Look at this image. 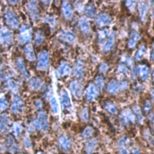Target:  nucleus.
<instances>
[{"instance_id": "obj_33", "label": "nucleus", "mask_w": 154, "mask_h": 154, "mask_svg": "<svg viewBox=\"0 0 154 154\" xmlns=\"http://www.w3.org/2000/svg\"><path fill=\"white\" fill-rule=\"evenodd\" d=\"M146 47L144 46H141L135 54V59L136 60L141 59L144 57V55L146 54Z\"/></svg>"}, {"instance_id": "obj_7", "label": "nucleus", "mask_w": 154, "mask_h": 154, "mask_svg": "<svg viewBox=\"0 0 154 154\" xmlns=\"http://www.w3.org/2000/svg\"><path fill=\"white\" fill-rule=\"evenodd\" d=\"M24 104L22 99L18 96H15L13 98L11 111L15 114H19L23 111Z\"/></svg>"}, {"instance_id": "obj_21", "label": "nucleus", "mask_w": 154, "mask_h": 154, "mask_svg": "<svg viewBox=\"0 0 154 154\" xmlns=\"http://www.w3.org/2000/svg\"><path fill=\"white\" fill-rule=\"evenodd\" d=\"M60 39L66 43H72L75 40V35L72 31H64L60 34Z\"/></svg>"}, {"instance_id": "obj_47", "label": "nucleus", "mask_w": 154, "mask_h": 154, "mask_svg": "<svg viewBox=\"0 0 154 154\" xmlns=\"http://www.w3.org/2000/svg\"><path fill=\"white\" fill-rule=\"evenodd\" d=\"M128 138L127 137H123L121 140H120L119 142V146H124L125 145V144H127L128 142Z\"/></svg>"}, {"instance_id": "obj_46", "label": "nucleus", "mask_w": 154, "mask_h": 154, "mask_svg": "<svg viewBox=\"0 0 154 154\" xmlns=\"http://www.w3.org/2000/svg\"><path fill=\"white\" fill-rule=\"evenodd\" d=\"M108 69V66L105 63H102L100 67V68H99V71H100V73H105V72L107 71Z\"/></svg>"}, {"instance_id": "obj_38", "label": "nucleus", "mask_w": 154, "mask_h": 154, "mask_svg": "<svg viewBox=\"0 0 154 154\" xmlns=\"http://www.w3.org/2000/svg\"><path fill=\"white\" fill-rule=\"evenodd\" d=\"M8 107V102L5 97H2L0 99V112L5 110Z\"/></svg>"}, {"instance_id": "obj_13", "label": "nucleus", "mask_w": 154, "mask_h": 154, "mask_svg": "<svg viewBox=\"0 0 154 154\" xmlns=\"http://www.w3.org/2000/svg\"><path fill=\"white\" fill-rule=\"evenodd\" d=\"M79 27L81 31L85 34H89L90 33L91 28L90 23L85 17H81L78 21Z\"/></svg>"}, {"instance_id": "obj_3", "label": "nucleus", "mask_w": 154, "mask_h": 154, "mask_svg": "<svg viewBox=\"0 0 154 154\" xmlns=\"http://www.w3.org/2000/svg\"><path fill=\"white\" fill-rule=\"evenodd\" d=\"M34 127L37 129L41 130L43 129L44 131H47L48 127L47 117L45 113L43 111H40L38 113V119H36L33 123Z\"/></svg>"}, {"instance_id": "obj_37", "label": "nucleus", "mask_w": 154, "mask_h": 154, "mask_svg": "<svg viewBox=\"0 0 154 154\" xmlns=\"http://www.w3.org/2000/svg\"><path fill=\"white\" fill-rule=\"evenodd\" d=\"M93 132H94V130L92 127L90 126L87 127L83 131L82 136L84 138H87L92 135Z\"/></svg>"}, {"instance_id": "obj_24", "label": "nucleus", "mask_w": 154, "mask_h": 154, "mask_svg": "<svg viewBox=\"0 0 154 154\" xmlns=\"http://www.w3.org/2000/svg\"><path fill=\"white\" fill-rule=\"evenodd\" d=\"M114 41H115V33L114 32L110 35L108 39L107 40L104 47V51L105 52H109L112 49L114 44Z\"/></svg>"}, {"instance_id": "obj_25", "label": "nucleus", "mask_w": 154, "mask_h": 154, "mask_svg": "<svg viewBox=\"0 0 154 154\" xmlns=\"http://www.w3.org/2000/svg\"><path fill=\"white\" fill-rule=\"evenodd\" d=\"M107 90L108 93L111 94H114L118 92V83L116 81H111L107 86Z\"/></svg>"}, {"instance_id": "obj_18", "label": "nucleus", "mask_w": 154, "mask_h": 154, "mask_svg": "<svg viewBox=\"0 0 154 154\" xmlns=\"http://www.w3.org/2000/svg\"><path fill=\"white\" fill-rule=\"evenodd\" d=\"M30 87L33 91H38L42 87V82L41 79L38 78H32L29 83Z\"/></svg>"}, {"instance_id": "obj_44", "label": "nucleus", "mask_w": 154, "mask_h": 154, "mask_svg": "<svg viewBox=\"0 0 154 154\" xmlns=\"http://www.w3.org/2000/svg\"><path fill=\"white\" fill-rule=\"evenodd\" d=\"M13 130L14 133H15L16 134L18 135V134H21V131H22V129H21V127L20 125H19V124H15V125H14V126H13Z\"/></svg>"}, {"instance_id": "obj_31", "label": "nucleus", "mask_w": 154, "mask_h": 154, "mask_svg": "<svg viewBox=\"0 0 154 154\" xmlns=\"http://www.w3.org/2000/svg\"><path fill=\"white\" fill-rule=\"evenodd\" d=\"M104 106L107 112L112 114H115L118 112V109L111 102L107 101L105 103Z\"/></svg>"}, {"instance_id": "obj_51", "label": "nucleus", "mask_w": 154, "mask_h": 154, "mask_svg": "<svg viewBox=\"0 0 154 154\" xmlns=\"http://www.w3.org/2000/svg\"><path fill=\"white\" fill-rule=\"evenodd\" d=\"M121 154H128V152L126 149L124 148L121 150Z\"/></svg>"}, {"instance_id": "obj_32", "label": "nucleus", "mask_w": 154, "mask_h": 154, "mask_svg": "<svg viewBox=\"0 0 154 154\" xmlns=\"http://www.w3.org/2000/svg\"><path fill=\"white\" fill-rule=\"evenodd\" d=\"M80 117L81 120L84 122H87L89 119V109L87 108H83L80 113Z\"/></svg>"}, {"instance_id": "obj_30", "label": "nucleus", "mask_w": 154, "mask_h": 154, "mask_svg": "<svg viewBox=\"0 0 154 154\" xmlns=\"http://www.w3.org/2000/svg\"><path fill=\"white\" fill-rule=\"evenodd\" d=\"M45 37H44V34L42 31L38 30L37 32L36 33L35 37H34V43L37 46L41 45L44 41Z\"/></svg>"}, {"instance_id": "obj_41", "label": "nucleus", "mask_w": 154, "mask_h": 154, "mask_svg": "<svg viewBox=\"0 0 154 154\" xmlns=\"http://www.w3.org/2000/svg\"><path fill=\"white\" fill-rule=\"evenodd\" d=\"M130 37H131V40H133L135 41H138L140 40V36L136 32H134V31H133L131 33V35H130Z\"/></svg>"}, {"instance_id": "obj_45", "label": "nucleus", "mask_w": 154, "mask_h": 154, "mask_svg": "<svg viewBox=\"0 0 154 154\" xmlns=\"http://www.w3.org/2000/svg\"><path fill=\"white\" fill-rule=\"evenodd\" d=\"M152 107H151V105L150 103V102H146L144 104V106H143V111L144 112L147 114L148 113L150 109H151Z\"/></svg>"}, {"instance_id": "obj_8", "label": "nucleus", "mask_w": 154, "mask_h": 154, "mask_svg": "<svg viewBox=\"0 0 154 154\" xmlns=\"http://www.w3.org/2000/svg\"><path fill=\"white\" fill-rule=\"evenodd\" d=\"M70 90L72 95L76 98H80L83 94V87L77 81H72L70 84Z\"/></svg>"}, {"instance_id": "obj_16", "label": "nucleus", "mask_w": 154, "mask_h": 154, "mask_svg": "<svg viewBox=\"0 0 154 154\" xmlns=\"http://www.w3.org/2000/svg\"><path fill=\"white\" fill-rule=\"evenodd\" d=\"M138 76L142 80H146L148 78L149 75V70L146 65H140L137 68Z\"/></svg>"}, {"instance_id": "obj_36", "label": "nucleus", "mask_w": 154, "mask_h": 154, "mask_svg": "<svg viewBox=\"0 0 154 154\" xmlns=\"http://www.w3.org/2000/svg\"><path fill=\"white\" fill-rule=\"evenodd\" d=\"M45 21L47 23H48L50 27L54 28L56 25V19L53 16H47L45 18Z\"/></svg>"}, {"instance_id": "obj_10", "label": "nucleus", "mask_w": 154, "mask_h": 154, "mask_svg": "<svg viewBox=\"0 0 154 154\" xmlns=\"http://www.w3.org/2000/svg\"><path fill=\"white\" fill-rule=\"evenodd\" d=\"M84 64L83 62L81 60H78L76 61L74 64L73 68V73L74 75L79 79H81L84 73Z\"/></svg>"}, {"instance_id": "obj_2", "label": "nucleus", "mask_w": 154, "mask_h": 154, "mask_svg": "<svg viewBox=\"0 0 154 154\" xmlns=\"http://www.w3.org/2000/svg\"><path fill=\"white\" fill-rule=\"evenodd\" d=\"M6 24L12 28H16L19 25V19L18 16L12 10L7 9L5 13Z\"/></svg>"}, {"instance_id": "obj_1", "label": "nucleus", "mask_w": 154, "mask_h": 154, "mask_svg": "<svg viewBox=\"0 0 154 154\" xmlns=\"http://www.w3.org/2000/svg\"><path fill=\"white\" fill-rule=\"evenodd\" d=\"M50 65V57L48 53L45 50H42L38 55L37 67L38 70H47Z\"/></svg>"}, {"instance_id": "obj_39", "label": "nucleus", "mask_w": 154, "mask_h": 154, "mask_svg": "<svg viewBox=\"0 0 154 154\" xmlns=\"http://www.w3.org/2000/svg\"><path fill=\"white\" fill-rule=\"evenodd\" d=\"M108 33H109V30H108L107 29H104L102 31H101L99 34V38L100 41H102L104 40V38L107 35H108Z\"/></svg>"}, {"instance_id": "obj_20", "label": "nucleus", "mask_w": 154, "mask_h": 154, "mask_svg": "<svg viewBox=\"0 0 154 154\" xmlns=\"http://www.w3.org/2000/svg\"><path fill=\"white\" fill-rule=\"evenodd\" d=\"M24 53L28 61H33L36 59V55L33 46L31 44H28L24 48Z\"/></svg>"}, {"instance_id": "obj_42", "label": "nucleus", "mask_w": 154, "mask_h": 154, "mask_svg": "<svg viewBox=\"0 0 154 154\" xmlns=\"http://www.w3.org/2000/svg\"><path fill=\"white\" fill-rule=\"evenodd\" d=\"M118 70L119 73H122L127 74V73L128 69H127V67H126L124 64H120V65L118 66Z\"/></svg>"}, {"instance_id": "obj_53", "label": "nucleus", "mask_w": 154, "mask_h": 154, "mask_svg": "<svg viewBox=\"0 0 154 154\" xmlns=\"http://www.w3.org/2000/svg\"><path fill=\"white\" fill-rule=\"evenodd\" d=\"M152 77H153V79H154V69L153 70V73H152Z\"/></svg>"}, {"instance_id": "obj_22", "label": "nucleus", "mask_w": 154, "mask_h": 154, "mask_svg": "<svg viewBox=\"0 0 154 154\" xmlns=\"http://www.w3.org/2000/svg\"><path fill=\"white\" fill-rule=\"evenodd\" d=\"M71 72V68L66 62H63L60 64L58 68V73L61 76H68Z\"/></svg>"}, {"instance_id": "obj_14", "label": "nucleus", "mask_w": 154, "mask_h": 154, "mask_svg": "<svg viewBox=\"0 0 154 154\" xmlns=\"http://www.w3.org/2000/svg\"><path fill=\"white\" fill-rule=\"evenodd\" d=\"M121 119L124 123H134L135 120V115L131 111L127 109L122 112Z\"/></svg>"}, {"instance_id": "obj_52", "label": "nucleus", "mask_w": 154, "mask_h": 154, "mask_svg": "<svg viewBox=\"0 0 154 154\" xmlns=\"http://www.w3.org/2000/svg\"><path fill=\"white\" fill-rule=\"evenodd\" d=\"M152 9H152V16H153V17L154 18V5H153Z\"/></svg>"}, {"instance_id": "obj_40", "label": "nucleus", "mask_w": 154, "mask_h": 154, "mask_svg": "<svg viewBox=\"0 0 154 154\" xmlns=\"http://www.w3.org/2000/svg\"><path fill=\"white\" fill-rule=\"evenodd\" d=\"M128 88V84L127 81H122L118 83V90L120 91H124Z\"/></svg>"}, {"instance_id": "obj_43", "label": "nucleus", "mask_w": 154, "mask_h": 154, "mask_svg": "<svg viewBox=\"0 0 154 154\" xmlns=\"http://www.w3.org/2000/svg\"><path fill=\"white\" fill-rule=\"evenodd\" d=\"M126 6L131 11H133L135 9V1H126Z\"/></svg>"}, {"instance_id": "obj_34", "label": "nucleus", "mask_w": 154, "mask_h": 154, "mask_svg": "<svg viewBox=\"0 0 154 154\" xmlns=\"http://www.w3.org/2000/svg\"><path fill=\"white\" fill-rule=\"evenodd\" d=\"M50 105L52 109V111L54 114H57L58 111V105L56 99L54 97H52L50 99Z\"/></svg>"}, {"instance_id": "obj_26", "label": "nucleus", "mask_w": 154, "mask_h": 154, "mask_svg": "<svg viewBox=\"0 0 154 154\" xmlns=\"http://www.w3.org/2000/svg\"><path fill=\"white\" fill-rule=\"evenodd\" d=\"M6 87L7 88H9L11 91L13 93H17L20 88L19 84L15 80L12 79H8V81L6 82Z\"/></svg>"}, {"instance_id": "obj_19", "label": "nucleus", "mask_w": 154, "mask_h": 154, "mask_svg": "<svg viewBox=\"0 0 154 154\" xmlns=\"http://www.w3.org/2000/svg\"><path fill=\"white\" fill-rule=\"evenodd\" d=\"M98 146V140L95 138L92 139L88 141L85 145V150L86 152L88 154L92 153L96 149Z\"/></svg>"}, {"instance_id": "obj_15", "label": "nucleus", "mask_w": 154, "mask_h": 154, "mask_svg": "<svg viewBox=\"0 0 154 154\" xmlns=\"http://www.w3.org/2000/svg\"><path fill=\"white\" fill-rule=\"evenodd\" d=\"M98 95V90L96 86L93 84H90L86 91V98L89 101L95 100Z\"/></svg>"}, {"instance_id": "obj_27", "label": "nucleus", "mask_w": 154, "mask_h": 154, "mask_svg": "<svg viewBox=\"0 0 154 154\" xmlns=\"http://www.w3.org/2000/svg\"><path fill=\"white\" fill-rule=\"evenodd\" d=\"M84 13L86 15L90 18H93L96 14V10L95 6L93 4H89L84 9Z\"/></svg>"}, {"instance_id": "obj_23", "label": "nucleus", "mask_w": 154, "mask_h": 154, "mask_svg": "<svg viewBox=\"0 0 154 154\" xmlns=\"http://www.w3.org/2000/svg\"><path fill=\"white\" fill-rule=\"evenodd\" d=\"M9 119L6 114H3L0 119V131L4 133L7 131Z\"/></svg>"}, {"instance_id": "obj_6", "label": "nucleus", "mask_w": 154, "mask_h": 154, "mask_svg": "<svg viewBox=\"0 0 154 154\" xmlns=\"http://www.w3.org/2000/svg\"><path fill=\"white\" fill-rule=\"evenodd\" d=\"M27 9L30 16L33 20L37 21L39 19V11H38L36 1H30L27 4Z\"/></svg>"}, {"instance_id": "obj_50", "label": "nucleus", "mask_w": 154, "mask_h": 154, "mask_svg": "<svg viewBox=\"0 0 154 154\" xmlns=\"http://www.w3.org/2000/svg\"><path fill=\"white\" fill-rule=\"evenodd\" d=\"M150 58H151L152 61H154V43H153V44L152 45V47Z\"/></svg>"}, {"instance_id": "obj_28", "label": "nucleus", "mask_w": 154, "mask_h": 154, "mask_svg": "<svg viewBox=\"0 0 154 154\" xmlns=\"http://www.w3.org/2000/svg\"><path fill=\"white\" fill-rule=\"evenodd\" d=\"M138 10H139V15H140V19L141 21H144L146 17L147 9L146 5L143 2H141V1L139 2Z\"/></svg>"}, {"instance_id": "obj_17", "label": "nucleus", "mask_w": 154, "mask_h": 154, "mask_svg": "<svg viewBox=\"0 0 154 154\" xmlns=\"http://www.w3.org/2000/svg\"><path fill=\"white\" fill-rule=\"evenodd\" d=\"M16 65L18 69L19 70V71H20V72L25 77V78L26 79H28L30 75L28 73V71H27L26 67H25V65L24 63V61L21 58H18L16 60Z\"/></svg>"}, {"instance_id": "obj_11", "label": "nucleus", "mask_w": 154, "mask_h": 154, "mask_svg": "<svg viewBox=\"0 0 154 154\" xmlns=\"http://www.w3.org/2000/svg\"><path fill=\"white\" fill-rule=\"evenodd\" d=\"M62 12L64 17L67 20H71L73 17L72 7L68 1H63L62 4Z\"/></svg>"}, {"instance_id": "obj_5", "label": "nucleus", "mask_w": 154, "mask_h": 154, "mask_svg": "<svg viewBox=\"0 0 154 154\" xmlns=\"http://www.w3.org/2000/svg\"><path fill=\"white\" fill-rule=\"evenodd\" d=\"M13 42L12 33L6 28L0 30V44L4 47L10 46Z\"/></svg>"}, {"instance_id": "obj_12", "label": "nucleus", "mask_w": 154, "mask_h": 154, "mask_svg": "<svg viewBox=\"0 0 154 154\" xmlns=\"http://www.w3.org/2000/svg\"><path fill=\"white\" fill-rule=\"evenodd\" d=\"M111 22V18L106 13H100L96 19L97 25L99 27H103L108 25Z\"/></svg>"}, {"instance_id": "obj_9", "label": "nucleus", "mask_w": 154, "mask_h": 154, "mask_svg": "<svg viewBox=\"0 0 154 154\" xmlns=\"http://www.w3.org/2000/svg\"><path fill=\"white\" fill-rule=\"evenodd\" d=\"M60 100L62 108L63 109L70 110L71 109L72 105H71L70 99L67 92L65 90H61L60 93Z\"/></svg>"}, {"instance_id": "obj_29", "label": "nucleus", "mask_w": 154, "mask_h": 154, "mask_svg": "<svg viewBox=\"0 0 154 154\" xmlns=\"http://www.w3.org/2000/svg\"><path fill=\"white\" fill-rule=\"evenodd\" d=\"M59 143L61 145V146L65 150L69 149L70 147V142L69 140V139L67 138L65 135H62L59 138L58 140Z\"/></svg>"}, {"instance_id": "obj_4", "label": "nucleus", "mask_w": 154, "mask_h": 154, "mask_svg": "<svg viewBox=\"0 0 154 154\" xmlns=\"http://www.w3.org/2000/svg\"><path fill=\"white\" fill-rule=\"evenodd\" d=\"M32 38L31 28L27 25H24L20 29L18 40L21 44H25L31 41Z\"/></svg>"}, {"instance_id": "obj_48", "label": "nucleus", "mask_w": 154, "mask_h": 154, "mask_svg": "<svg viewBox=\"0 0 154 154\" xmlns=\"http://www.w3.org/2000/svg\"><path fill=\"white\" fill-rule=\"evenodd\" d=\"M135 45H136V41L130 39V41H128V47L130 48V49H133L135 46Z\"/></svg>"}, {"instance_id": "obj_49", "label": "nucleus", "mask_w": 154, "mask_h": 154, "mask_svg": "<svg viewBox=\"0 0 154 154\" xmlns=\"http://www.w3.org/2000/svg\"><path fill=\"white\" fill-rule=\"evenodd\" d=\"M34 105L37 108H41L42 106V102L41 100H37L34 103Z\"/></svg>"}, {"instance_id": "obj_35", "label": "nucleus", "mask_w": 154, "mask_h": 154, "mask_svg": "<svg viewBox=\"0 0 154 154\" xmlns=\"http://www.w3.org/2000/svg\"><path fill=\"white\" fill-rule=\"evenodd\" d=\"M95 84L96 85V88L98 90L102 91L104 85V81L101 76H97L95 79Z\"/></svg>"}]
</instances>
